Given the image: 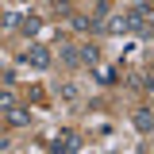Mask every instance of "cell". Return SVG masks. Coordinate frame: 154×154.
Returning <instances> with one entry per match:
<instances>
[{"label":"cell","instance_id":"15","mask_svg":"<svg viewBox=\"0 0 154 154\" xmlns=\"http://www.w3.org/2000/svg\"><path fill=\"white\" fill-rule=\"evenodd\" d=\"M150 12H154V0H150Z\"/></svg>","mask_w":154,"mask_h":154},{"label":"cell","instance_id":"4","mask_svg":"<svg viewBox=\"0 0 154 154\" xmlns=\"http://www.w3.org/2000/svg\"><path fill=\"white\" fill-rule=\"evenodd\" d=\"M50 150H58V154H62V150H81V139L66 131V135H58L54 143H50Z\"/></svg>","mask_w":154,"mask_h":154},{"label":"cell","instance_id":"3","mask_svg":"<svg viewBox=\"0 0 154 154\" xmlns=\"http://www.w3.org/2000/svg\"><path fill=\"white\" fill-rule=\"evenodd\" d=\"M131 123H135V131H143V135H154V112H135L131 116Z\"/></svg>","mask_w":154,"mask_h":154},{"label":"cell","instance_id":"1","mask_svg":"<svg viewBox=\"0 0 154 154\" xmlns=\"http://www.w3.org/2000/svg\"><path fill=\"white\" fill-rule=\"evenodd\" d=\"M146 23H150V4H135L131 12H127V27H131V31H143V35H150Z\"/></svg>","mask_w":154,"mask_h":154},{"label":"cell","instance_id":"6","mask_svg":"<svg viewBox=\"0 0 154 154\" xmlns=\"http://www.w3.org/2000/svg\"><path fill=\"white\" fill-rule=\"evenodd\" d=\"M8 123H12V127H31V112L12 104V108H8Z\"/></svg>","mask_w":154,"mask_h":154},{"label":"cell","instance_id":"11","mask_svg":"<svg viewBox=\"0 0 154 154\" xmlns=\"http://www.w3.org/2000/svg\"><path fill=\"white\" fill-rule=\"evenodd\" d=\"M19 27H23V35H38V27H42V23H38L35 16H27V19H19Z\"/></svg>","mask_w":154,"mask_h":154},{"label":"cell","instance_id":"2","mask_svg":"<svg viewBox=\"0 0 154 154\" xmlns=\"http://www.w3.org/2000/svg\"><path fill=\"white\" fill-rule=\"evenodd\" d=\"M23 62L35 66V69H46V66H50V50H46V46H31V50L23 54Z\"/></svg>","mask_w":154,"mask_h":154},{"label":"cell","instance_id":"12","mask_svg":"<svg viewBox=\"0 0 154 154\" xmlns=\"http://www.w3.org/2000/svg\"><path fill=\"white\" fill-rule=\"evenodd\" d=\"M0 27H19V12H4V19H0Z\"/></svg>","mask_w":154,"mask_h":154},{"label":"cell","instance_id":"10","mask_svg":"<svg viewBox=\"0 0 154 154\" xmlns=\"http://www.w3.org/2000/svg\"><path fill=\"white\" fill-rule=\"evenodd\" d=\"M69 23H73L77 31H93V19H89V16H77V12H69Z\"/></svg>","mask_w":154,"mask_h":154},{"label":"cell","instance_id":"9","mask_svg":"<svg viewBox=\"0 0 154 154\" xmlns=\"http://www.w3.org/2000/svg\"><path fill=\"white\" fill-rule=\"evenodd\" d=\"M62 62H66V66H77V62H81V54H77V46H69V42H62Z\"/></svg>","mask_w":154,"mask_h":154},{"label":"cell","instance_id":"14","mask_svg":"<svg viewBox=\"0 0 154 154\" xmlns=\"http://www.w3.org/2000/svg\"><path fill=\"white\" fill-rule=\"evenodd\" d=\"M58 4H69V0H58Z\"/></svg>","mask_w":154,"mask_h":154},{"label":"cell","instance_id":"13","mask_svg":"<svg viewBox=\"0 0 154 154\" xmlns=\"http://www.w3.org/2000/svg\"><path fill=\"white\" fill-rule=\"evenodd\" d=\"M12 104H16V96H12V93H0V108H4V112H8Z\"/></svg>","mask_w":154,"mask_h":154},{"label":"cell","instance_id":"5","mask_svg":"<svg viewBox=\"0 0 154 154\" xmlns=\"http://www.w3.org/2000/svg\"><path fill=\"white\" fill-rule=\"evenodd\" d=\"M100 31H108V35H127L131 27H127V16H108Z\"/></svg>","mask_w":154,"mask_h":154},{"label":"cell","instance_id":"7","mask_svg":"<svg viewBox=\"0 0 154 154\" xmlns=\"http://www.w3.org/2000/svg\"><path fill=\"white\" fill-rule=\"evenodd\" d=\"M108 16H112V12H108V0H96V8H93V31H100Z\"/></svg>","mask_w":154,"mask_h":154},{"label":"cell","instance_id":"8","mask_svg":"<svg viewBox=\"0 0 154 154\" xmlns=\"http://www.w3.org/2000/svg\"><path fill=\"white\" fill-rule=\"evenodd\" d=\"M77 54H81V62H85V66H96V62H100V50H96L93 42H89V46H77Z\"/></svg>","mask_w":154,"mask_h":154}]
</instances>
